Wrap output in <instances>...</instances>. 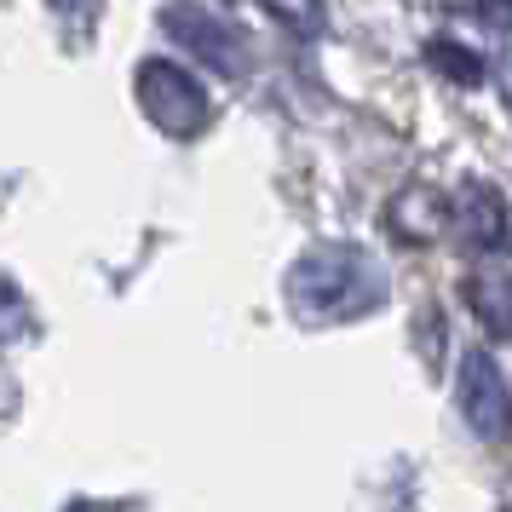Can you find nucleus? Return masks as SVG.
Segmentation results:
<instances>
[{"instance_id":"nucleus-1","label":"nucleus","mask_w":512,"mask_h":512,"mask_svg":"<svg viewBox=\"0 0 512 512\" xmlns=\"http://www.w3.org/2000/svg\"><path fill=\"white\" fill-rule=\"evenodd\" d=\"M288 311L300 317L305 328H334V323H357L386 305L392 282H386V265L357 248V242H317L305 248L294 265H288Z\"/></svg>"},{"instance_id":"nucleus-2","label":"nucleus","mask_w":512,"mask_h":512,"mask_svg":"<svg viewBox=\"0 0 512 512\" xmlns=\"http://www.w3.org/2000/svg\"><path fill=\"white\" fill-rule=\"evenodd\" d=\"M133 93H139V110L162 127L167 139H196L213 121L208 87L179 58H144L139 70H133Z\"/></svg>"},{"instance_id":"nucleus-3","label":"nucleus","mask_w":512,"mask_h":512,"mask_svg":"<svg viewBox=\"0 0 512 512\" xmlns=\"http://www.w3.org/2000/svg\"><path fill=\"white\" fill-rule=\"evenodd\" d=\"M162 35L167 41H179L202 70L225 75V81H242V75L254 70V47H248V35H242L225 12H213V6H196V0H173V6H162Z\"/></svg>"},{"instance_id":"nucleus-4","label":"nucleus","mask_w":512,"mask_h":512,"mask_svg":"<svg viewBox=\"0 0 512 512\" xmlns=\"http://www.w3.org/2000/svg\"><path fill=\"white\" fill-rule=\"evenodd\" d=\"M455 403H461L466 426L484 443H507L512 438V392L501 363L484 346L461 351V369H455Z\"/></svg>"},{"instance_id":"nucleus-5","label":"nucleus","mask_w":512,"mask_h":512,"mask_svg":"<svg viewBox=\"0 0 512 512\" xmlns=\"http://www.w3.org/2000/svg\"><path fill=\"white\" fill-rule=\"evenodd\" d=\"M449 231L461 236L472 254L512 259V202L484 179H466L449 196Z\"/></svg>"},{"instance_id":"nucleus-6","label":"nucleus","mask_w":512,"mask_h":512,"mask_svg":"<svg viewBox=\"0 0 512 512\" xmlns=\"http://www.w3.org/2000/svg\"><path fill=\"white\" fill-rule=\"evenodd\" d=\"M386 231L397 242H409V248H426V242H438L449 231V196L432 185H409L397 190L392 202H386Z\"/></svg>"},{"instance_id":"nucleus-7","label":"nucleus","mask_w":512,"mask_h":512,"mask_svg":"<svg viewBox=\"0 0 512 512\" xmlns=\"http://www.w3.org/2000/svg\"><path fill=\"white\" fill-rule=\"evenodd\" d=\"M466 311L484 323L489 340L512 346V271L507 265H478L466 277Z\"/></svg>"},{"instance_id":"nucleus-8","label":"nucleus","mask_w":512,"mask_h":512,"mask_svg":"<svg viewBox=\"0 0 512 512\" xmlns=\"http://www.w3.org/2000/svg\"><path fill=\"white\" fill-rule=\"evenodd\" d=\"M426 64H432L443 81H455V87H478L489 75L484 58L466 47V41H455V35H432V41H426Z\"/></svg>"},{"instance_id":"nucleus-9","label":"nucleus","mask_w":512,"mask_h":512,"mask_svg":"<svg viewBox=\"0 0 512 512\" xmlns=\"http://www.w3.org/2000/svg\"><path fill=\"white\" fill-rule=\"evenodd\" d=\"M271 18H277L282 29H294L300 41H317L328 29V12H323V0H259Z\"/></svg>"},{"instance_id":"nucleus-10","label":"nucleus","mask_w":512,"mask_h":512,"mask_svg":"<svg viewBox=\"0 0 512 512\" xmlns=\"http://www.w3.org/2000/svg\"><path fill=\"white\" fill-rule=\"evenodd\" d=\"M472 12H478V24L489 35H507L512 41V0H472Z\"/></svg>"},{"instance_id":"nucleus-11","label":"nucleus","mask_w":512,"mask_h":512,"mask_svg":"<svg viewBox=\"0 0 512 512\" xmlns=\"http://www.w3.org/2000/svg\"><path fill=\"white\" fill-rule=\"evenodd\" d=\"M52 12H58L70 29H93L98 12H104V0H52Z\"/></svg>"},{"instance_id":"nucleus-12","label":"nucleus","mask_w":512,"mask_h":512,"mask_svg":"<svg viewBox=\"0 0 512 512\" xmlns=\"http://www.w3.org/2000/svg\"><path fill=\"white\" fill-rule=\"evenodd\" d=\"M495 93H501V104L512 116V47H501V58H495Z\"/></svg>"}]
</instances>
